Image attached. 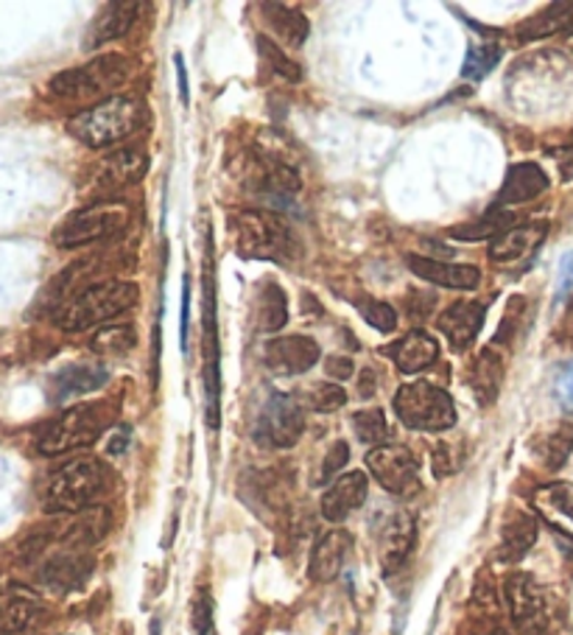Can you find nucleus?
Segmentation results:
<instances>
[{
	"mask_svg": "<svg viewBox=\"0 0 573 635\" xmlns=\"http://www.w3.org/2000/svg\"><path fill=\"white\" fill-rule=\"evenodd\" d=\"M229 241L235 252L252 261L291 263L300 258V244L291 227L277 213L266 210H241L229 216Z\"/></svg>",
	"mask_w": 573,
	"mask_h": 635,
	"instance_id": "nucleus-1",
	"label": "nucleus"
},
{
	"mask_svg": "<svg viewBox=\"0 0 573 635\" xmlns=\"http://www.w3.org/2000/svg\"><path fill=\"white\" fill-rule=\"evenodd\" d=\"M132 62L121 53L96 57L87 65L71 67L51 79V92L62 101L76 104H101L107 99H115V92L129 82Z\"/></svg>",
	"mask_w": 573,
	"mask_h": 635,
	"instance_id": "nucleus-2",
	"label": "nucleus"
},
{
	"mask_svg": "<svg viewBox=\"0 0 573 635\" xmlns=\"http://www.w3.org/2000/svg\"><path fill=\"white\" fill-rule=\"evenodd\" d=\"M140 291H137V283L129 281H104L96 283V286L78 291L76 297H71L67 302L53 311V320H57L59 328L65 331H87L96 328L101 322H110L115 316H121L124 311H129L137 302Z\"/></svg>",
	"mask_w": 573,
	"mask_h": 635,
	"instance_id": "nucleus-3",
	"label": "nucleus"
},
{
	"mask_svg": "<svg viewBox=\"0 0 573 635\" xmlns=\"http://www.w3.org/2000/svg\"><path fill=\"white\" fill-rule=\"evenodd\" d=\"M146 110L137 99L129 96H115L96 107H87L67 121V132L78 144L90 146V149H104V146L117 144V140L129 138L132 132L144 126Z\"/></svg>",
	"mask_w": 573,
	"mask_h": 635,
	"instance_id": "nucleus-4",
	"label": "nucleus"
},
{
	"mask_svg": "<svg viewBox=\"0 0 573 635\" xmlns=\"http://www.w3.org/2000/svg\"><path fill=\"white\" fill-rule=\"evenodd\" d=\"M107 487V471L96 457H78L65 462L51 473L46 490H42V507L48 512H85L90 510Z\"/></svg>",
	"mask_w": 573,
	"mask_h": 635,
	"instance_id": "nucleus-5",
	"label": "nucleus"
},
{
	"mask_svg": "<svg viewBox=\"0 0 573 635\" xmlns=\"http://www.w3.org/2000/svg\"><path fill=\"white\" fill-rule=\"evenodd\" d=\"M110 412L104 403H82L59 418H53L37 437L39 453L46 457H59V453H71L76 448L92 446L101 434H104L107 423H110Z\"/></svg>",
	"mask_w": 573,
	"mask_h": 635,
	"instance_id": "nucleus-6",
	"label": "nucleus"
},
{
	"mask_svg": "<svg viewBox=\"0 0 573 635\" xmlns=\"http://www.w3.org/2000/svg\"><path fill=\"white\" fill-rule=\"evenodd\" d=\"M395 412L400 423L411 432H448L457 426V407L445 389L434 387L428 381L406 384L395 395Z\"/></svg>",
	"mask_w": 573,
	"mask_h": 635,
	"instance_id": "nucleus-7",
	"label": "nucleus"
},
{
	"mask_svg": "<svg viewBox=\"0 0 573 635\" xmlns=\"http://www.w3.org/2000/svg\"><path fill=\"white\" fill-rule=\"evenodd\" d=\"M129 216V204L117 202V199L115 202H92L71 213L53 229V244L62 249H76L85 247V244L101 241V238H112L117 233H124Z\"/></svg>",
	"mask_w": 573,
	"mask_h": 635,
	"instance_id": "nucleus-8",
	"label": "nucleus"
},
{
	"mask_svg": "<svg viewBox=\"0 0 573 635\" xmlns=\"http://www.w3.org/2000/svg\"><path fill=\"white\" fill-rule=\"evenodd\" d=\"M146 171H149V158H146V151L140 146L117 149L92 165L87 188H90L92 197H98V202H115L112 197L140 183L146 177Z\"/></svg>",
	"mask_w": 573,
	"mask_h": 635,
	"instance_id": "nucleus-9",
	"label": "nucleus"
},
{
	"mask_svg": "<svg viewBox=\"0 0 573 635\" xmlns=\"http://www.w3.org/2000/svg\"><path fill=\"white\" fill-rule=\"evenodd\" d=\"M503 599H507L512 624L521 635H548V605L546 594L535 576L509 574L503 580Z\"/></svg>",
	"mask_w": 573,
	"mask_h": 635,
	"instance_id": "nucleus-10",
	"label": "nucleus"
},
{
	"mask_svg": "<svg viewBox=\"0 0 573 635\" xmlns=\"http://www.w3.org/2000/svg\"><path fill=\"white\" fill-rule=\"evenodd\" d=\"M302 428H306V414H302L300 400L291 398V395L274 393L266 400L261 418H258L254 437L261 446L291 448L302 437Z\"/></svg>",
	"mask_w": 573,
	"mask_h": 635,
	"instance_id": "nucleus-11",
	"label": "nucleus"
},
{
	"mask_svg": "<svg viewBox=\"0 0 573 635\" xmlns=\"http://www.w3.org/2000/svg\"><path fill=\"white\" fill-rule=\"evenodd\" d=\"M366 468L391 496H414L420 490V465L406 446H378L366 453Z\"/></svg>",
	"mask_w": 573,
	"mask_h": 635,
	"instance_id": "nucleus-12",
	"label": "nucleus"
},
{
	"mask_svg": "<svg viewBox=\"0 0 573 635\" xmlns=\"http://www.w3.org/2000/svg\"><path fill=\"white\" fill-rule=\"evenodd\" d=\"M375 546H378L384 571L400 569L406 557H409L411 546H414V518L400 507L386 510L378 518V526H375Z\"/></svg>",
	"mask_w": 573,
	"mask_h": 635,
	"instance_id": "nucleus-13",
	"label": "nucleus"
},
{
	"mask_svg": "<svg viewBox=\"0 0 573 635\" xmlns=\"http://www.w3.org/2000/svg\"><path fill=\"white\" fill-rule=\"evenodd\" d=\"M263 359L274 375H300L320 361V345L311 336H283L269 341Z\"/></svg>",
	"mask_w": 573,
	"mask_h": 635,
	"instance_id": "nucleus-14",
	"label": "nucleus"
},
{
	"mask_svg": "<svg viewBox=\"0 0 573 635\" xmlns=\"http://www.w3.org/2000/svg\"><path fill=\"white\" fill-rule=\"evenodd\" d=\"M366 493H370V482L361 471H352L339 476L322 496V515L331 521V524H339L345 521L350 512H356L359 507H364Z\"/></svg>",
	"mask_w": 573,
	"mask_h": 635,
	"instance_id": "nucleus-15",
	"label": "nucleus"
},
{
	"mask_svg": "<svg viewBox=\"0 0 573 635\" xmlns=\"http://www.w3.org/2000/svg\"><path fill=\"white\" fill-rule=\"evenodd\" d=\"M487 306L484 302H453L439 314V331L457 350H468L484 328Z\"/></svg>",
	"mask_w": 573,
	"mask_h": 635,
	"instance_id": "nucleus-16",
	"label": "nucleus"
},
{
	"mask_svg": "<svg viewBox=\"0 0 573 635\" xmlns=\"http://www.w3.org/2000/svg\"><path fill=\"white\" fill-rule=\"evenodd\" d=\"M548 233L546 222H532L521 224V227L503 229L501 236L493 238L489 244V261L496 263H518L523 258H528L543 244Z\"/></svg>",
	"mask_w": 573,
	"mask_h": 635,
	"instance_id": "nucleus-17",
	"label": "nucleus"
},
{
	"mask_svg": "<svg viewBox=\"0 0 573 635\" xmlns=\"http://www.w3.org/2000/svg\"><path fill=\"white\" fill-rule=\"evenodd\" d=\"M350 549H352L350 532H345V530L327 532L320 544L313 546L308 576H311L313 583H331V580H336L341 565H345L347 555H350Z\"/></svg>",
	"mask_w": 573,
	"mask_h": 635,
	"instance_id": "nucleus-18",
	"label": "nucleus"
},
{
	"mask_svg": "<svg viewBox=\"0 0 573 635\" xmlns=\"http://www.w3.org/2000/svg\"><path fill=\"white\" fill-rule=\"evenodd\" d=\"M384 353L398 364L400 373H420L439 359V341L425 331H411L400 341L384 348Z\"/></svg>",
	"mask_w": 573,
	"mask_h": 635,
	"instance_id": "nucleus-19",
	"label": "nucleus"
},
{
	"mask_svg": "<svg viewBox=\"0 0 573 635\" xmlns=\"http://www.w3.org/2000/svg\"><path fill=\"white\" fill-rule=\"evenodd\" d=\"M409 269L425 283L445 288H476L482 283V272L476 266H459V263H443L434 258L409 256L406 258Z\"/></svg>",
	"mask_w": 573,
	"mask_h": 635,
	"instance_id": "nucleus-20",
	"label": "nucleus"
},
{
	"mask_svg": "<svg viewBox=\"0 0 573 635\" xmlns=\"http://www.w3.org/2000/svg\"><path fill=\"white\" fill-rule=\"evenodd\" d=\"M548 190L546 171L535 163H518L507 171L498 204H526Z\"/></svg>",
	"mask_w": 573,
	"mask_h": 635,
	"instance_id": "nucleus-21",
	"label": "nucleus"
},
{
	"mask_svg": "<svg viewBox=\"0 0 573 635\" xmlns=\"http://www.w3.org/2000/svg\"><path fill=\"white\" fill-rule=\"evenodd\" d=\"M535 544H537L535 518L526 515V512H512V515L503 521L501 544H498V560L509 565L521 563Z\"/></svg>",
	"mask_w": 573,
	"mask_h": 635,
	"instance_id": "nucleus-22",
	"label": "nucleus"
},
{
	"mask_svg": "<svg viewBox=\"0 0 573 635\" xmlns=\"http://www.w3.org/2000/svg\"><path fill=\"white\" fill-rule=\"evenodd\" d=\"M470 389L478 398L482 407H489V403H496L498 393H501L503 384V359L496 348H484L482 353L476 356L473 361V370L468 375Z\"/></svg>",
	"mask_w": 573,
	"mask_h": 635,
	"instance_id": "nucleus-23",
	"label": "nucleus"
},
{
	"mask_svg": "<svg viewBox=\"0 0 573 635\" xmlns=\"http://www.w3.org/2000/svg\"><path fill=\"white\" fill-rule=\"evenodd\" d=\"M137 3H110V7L101 9V14L96 17L90 28V40H87V48H98L104 46V42L121 40L126 32L132 28L137 17Z\"/></svg>",
	"mask_w": 573,
	"mask_h": 635,
	"instance_id": "nucleus-24",
	"label": "nucleus"
},
{
	"mask_svg": "<svg viewBox=\"0 0 573 635\" xmlns=\"http://www.w3.org/2000/svg\"><path fill=\"white\" fill-rule=\"evenodd\" d=\"M261 12L263 21L269 23V28H272L288 48H300L302 42H306L308 34H311V26H308L306 14H302L300 9L283 7V3H263Z\"/></svg>",
	"mask_w": 573,
	"mask_h": 635,
	"instance_id": "nucleus-25",
	"label": "nucleus"
},
{
	"mask_svg": "<svg viewBox=\"0 0 573 635\" xmlns=\"http://www.w3.org/2000/svg\"><path fill=\"white\" fill-rule=\"evenodd\" d=\"M535 505L548 524H555L560 532L573 535V487L571 485H548L537 490Z\"/></svg>",
	"mask_w": 573,
	"mask_h": 635,
	"instance_id": "nucleus-26",
	"label": "nucleus"
},
{
	"mask_svg": "<svg viewBox=\"0 0 573 635\" xmlns=\"http://www.w3.org/2000/svg\"><path fill=\"white\" fill-rule=\"evenodd\" d=\"M0 608H3V615H0V633L3 635L26 633L42 615V605L37 602V596L26 594V590H14L9 596V602L0 605Z\"/></svg>",
	"mask_w": 573,
	"mask_h": 635,
	"instance_id": "nucleus-27",
	"label": "nucleus"
},
{
	"mask_svg": "<svg viewBox=\"0 0 573 635\" xmlns=\"http://www.w3.org/2000/svg\"><path fill=\"white\" fill-rule=\"evenodd\" d=\"M110 381V373L98 364H76V368H67L53 378V389H57V398H73V395H85L92 389L104 387Z\"/></svg>",
	"mask_w": 573,
	"mask_h": 635,
	"instance_id": "nucleus-28",
	"label": "nucleus"
},
{
	"mask_svg": "<svg viewBox=\"0 0 573 635\" xmlns=\"http://www.w3.org/2000/svg\"><path fill=\"white\" fill-rule=\"evenodd\" d=\"M573 26V3H555L546 12L528 17L518 26V40H540L557 32H568Z\"/></svg>",
	"mask_w": 573,
	"mask_h": 635,
	"instance_id": "nucleus-29",
	"label": "nucleus"
},
{
	"mask_svg": "<svg viewBox=\"0 0 573 635\" xmlns=\"http://www.w3.org/2000/svg\"><path fill=\"white\" fill-rule=\"evenodd\" d=\"M573 451V426L560 423L535 439V453L548 471H560Z\"/></svg>",
	"mask_w": 573,
	"mask_h": 635,
	"instance_id": "nucleus-30",
	"label": "nucleus"
},
{
	"mask_svg": "<svg viewBox=\"0 0 573 635\" xmlns=\"http://www.w3.org/2000/svg\"><path fill=\"white\" fill-rule=\"evenodd\" d=\"M258 311H261V328L263 331H281L283 325H286L288 300L277 283H272V281L263 283L261 300H258Z\"/></svg>",
	"mask_w": 573,
	"mask_h": 635,
	"instance_id": "nucleus-31",
	"label": "nucleus"
},
{
	"mask_svg": "<svg viewBox=\"0 0 573 635\" xmlns=\"http://www.w3.org/2000/svg\"><path fill=\"white\" fill-rule=\"evenodd\" d=\"M300 407L311 409V412H336L347 403V393L339 384H331V381H316L311 387H306L300 393Z\"/></svg>",
	"mask_w": 573,
	"mask_h": 635,
	"instance_id": "nucleus-32",
	"label": "nucleus"
},
{
	"mask_svg": "<svg viewBox=\"0 0 573 635\" xmlns=\"http://www.w3.org/2000/svg\"><path fill=\"white\" fill-rule=\"evenodd\" d=\"M135 341L137 336L132 325H110L92 336L90 348L101 356H124L126 350L135 348Z\"/></svg>",
	"mask_w": 573,
	"mask_h": 635,
	"instance_id": "nucleus-33",
	"label": "nucleus"
},
{
	"mask_svg": "<svg viewBox=\"0 0 573 635\" xmlns=\"http://www.w3.org/2000/svg\"><path fill=\"white\" fill-rule=\"evenodd\" d=\"M512 227V219L507 213H487L484 219H478L476 224H464V227H453L450 229V236L459 238V241H482V238H496L501 236L503 229Z\"/></svg>",
	"mask_w": 573,
	"mask_h": 635,
	"instance_id": "nucleus-34",
	"label": "nucleus"
},
{
	"mask_svg": "<svg viewBox=\"0 0 573 635\" xmlns=\"http://www.w3.org/2000/svg\"><path fill=\"white\" fill-rule=\"evenodd\" d=\"M501 60V48L496 42H487V46H473L468 51V60H464L462 76L468 82H482L493 67Z\"/></svg>",
	"mask_w": 573,
	"mask_h": 635,
	"instance_id": "nucleus-35",
	"label": "nucleus"
},
{
	"mask_svg": "<svg viewBox=\"0 0 573 635\" xmlns=\"http://www.w3.org/2000/svg\"><path fill=\"white\" fill-rule=\"evenodd\" d=\"M258 51H261V57H263V62H266L269 67H272L281 79H286V82H300L302 79V71H300V65L297 62H291L283 53V48H277L274 46L272 40H269L266 34H258Z\"/></svg>",
	"mask_w": 573,
	"mask_h": 635,
	"instance_id": "nucleus-36",
	"label": "nucleus"
},
{
	"mask_svg": "<svg viewBox=\"0 0 573 635\" xmlns=\"http://www.w3.org/2000/svg\"><path fill=\"white\" fill-rule=\"evenodd\" d=\"M352 428H356V434H359L361 443H366V446H375V443H384L386 439V418L381 409H364V412H359L356 418H352Z\"/></svg>",
	"mask_w": 573,
	"mask_h": 635,
	"instance_id": "nucleus-37",
	"label": "nucleus"
},
{
	"mask_svg": "<svg viewBox=\"0 0 573 635\" xmlns=\"http://www.w3.org/2000/svg\"><path fill=\"white\" fill-rule=\"evenodd\" d=\"M359 311H361V316L366 320V325H372L375 331H384V334L395 331V325H398V314H395V308L386 306V302L361 300Z\"/></svg>",
	"mask_w": 573,
	"mask_h": 635,
	"instance_id": "nucleus-38",
	"label": "nucleus"
},
{
	"mask_svg": "<svg viewBox=\"0 0 573 635\" xmlns=\"http://www.w3.org/2000/svg\"><path fill=\"white\" fill-rule=\"evenodd\" d=\"M350 462V448H347L345 439H339V443H333V448L327 451L325 462H322V473H320V482H331L336 473L341 471V468Z\"/></svg>",
	"mask_w": 573,
	"mask_h": 635,
	"instance_id": "nucleus-39",
	"label": "nucleus"
},
{
	"mask_svg": "<svg viewBox=\"0 0 573 635\" xmlns=\"http://www.w3.org/2000/svg\"><path fill=\"white\" fill-rule=\"evenodd\" d=\"M210 630H213V599L208 590H202V594H196L194 602V633L210 635Z\"/></svg>",
	"mask_w": 573,
	"mask_h": 635,
	"instance_id": "nucleus-40",
	"label": "nucleus"
},
{
	"mask_svg": "<svg viewBox=\"0 0 573 635\" xmlns=\"http://www.w3.org/2000/svg\"><path fill=\"white\" fill-rule=\"evenodd\" d=\"M555 393H557V400H560V407L573 414V361H568L565 368L557 373Z\"/></svg>",
	"mask_w": 573,
	"mask_h": 635,
	"instance_id": "nucleus-41",
	"label": "nucleus"
},
{
	"mask_svg": "<svg viewBox=\"0 0 573 635\" xmlns=\"http://www.w3.org/2000/svg\"><path fill=\"white\" fill-rule=\"evenodd\" d=\"M573 295V252H565L557 269V300H568Z\"/></svg>",
	"mask_w": 573,
	"mask_h": 635,
	"instance_id": "nucleus-42",
	"label": "nucleus"
},
{
	"mask_svg": "<svg viewBox=\"0 0 573 635\" xmlns=\"http://www.w3.org/2000/svg\"><path fill=\"white\" fill-rule=\"evenodd\" d=\"M325 368H327V375L336 381H347L352 373H356V364H352V359H347V356H331Z\"/></svg>",
	"mask_w": 573,
	"mask_h": 635,
	"instance_id": "nucleus-43",
	"label": "nucleus"
},
{
	"mask_svg": "<svg viewBox=\"0 0 573 635\" xmlns=\"http://www.w3.org/2000/svg\"><path fill=\"white\" fill-rule=\"evenodd\" d=\"M375 387H378V375L372 373V370H361V381H359L361 398H372V395H375Z\"/></svg>",
	"mask_w": 573,
	"mask_h": 635,
	"instance_id": "nucleus-44",
	"label": "nucleus"
},
{
	"mask_svg": "<svg viewBox=\"0 0 573 635\" xmlns=\"http://www.w3.org/2000/svg\"><path fill=\"white\" fill-rule=\"evenodd\" d=\"M555 158L560 160L562 179H573V146H568V149L555 151Z\"/></svg>",
	"mask_w": 573,
	"mask_h": 635,
	"instance_id": "nucleus-45",
	"label": "nucleus"
},
{
	"mask_svg": "<svg viewBox=\"0 0 573 635\" xmlns=\"http://www.w3.org/2000/svg\"><path fill=\"white\" fill-rule=\"evenodd\" d=\"M188 314H190V286L188 277H185V288H183V348L188 345Z\"/></svg>",
	"mask_w": 573,
	"mask_h": 635,
	"instance_id": "nucleus-46",
	"label": "nucleus"
},
{
	"mask_svg": "<svg viewBox=\"0 0 573 635\" xmlns=\"http://www.w3.org/2000/svg\"><path fill=\"white\" fill-rule=\"evenodd\" d=\"M560 339L565 341L568 348H573V308L565 314V320H562V328H560Z\"/></svg>",
	"mask_w": 573,
	"mask_h": 635,
	"instance_id": "nucleus-47",
	"label": "nucleus"
},
{
	"mask_svg": "<svg viewBox=\"0 0 573 635\" xmlns=\"http://www.w3.org/2000/svg\"><path fill=\"white\" fill-rule=\"evenodd\" d=\"M176 71H179V90H183V101H188V73H185V62L179 53H176Z\"/></svg>",
	"mask_w": 573,
	"mask_h": 635,
	"instance_id": "nucleus-48",
	"label": "nucleus"
}]
</instances>
